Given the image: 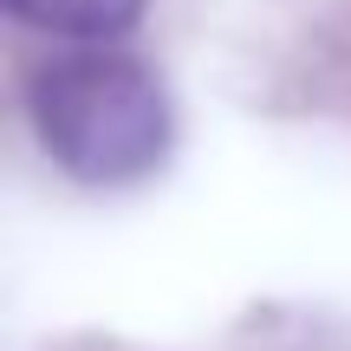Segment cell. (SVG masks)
Listing matches in <instances>:
<instances>
[{
  "instance_id": "obj_1",
  "label": "cell",
  "mask_w": 351,
  "mask_h": 351,
  "mask_svg": "<svg viewBox=\"0 0 351 351\" xmlns=\"http://www.w3.org/2000/svg\"><path fill=\"white\" fill-rule=\"evenodd\" d=\"M26 111L46 156L72 182L117 189L169 156V91L130 52H72L46 59L26 85Z\"/></svg>"
},
{
  "instance_id": "obj_2",
  "label": "cell",
  "mask_w": 351,
  "mask_h": 351,
  "mask_svg": "<svg viewBox=\"0 0 351 351\" xmlns=\"http://www.w3.org/2000/svg\"><path fill=\"white\" fill-rule=\"evenodd\" d=\"M143 7L150 0H7L20 26H39L59 39H117L143 20Z\"/></svg>"
}]
</instances>
